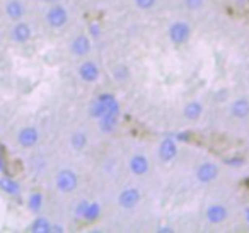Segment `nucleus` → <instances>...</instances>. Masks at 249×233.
<instances>
[{
    "label": "nucleus",
    "instance_id": "14",
    "mask_svg": "<svg viewBox=\"0 0 249 233\" xmlns=\"http://www.w3.org/2000/svg\"><path fill=\"white\" fill-rule=\"evenodd\" d=\"M231 113H232V116L237 117V119L248 117L249 116V100L248 99L234 100V104H232V107H231Z\"/></svg>",
    "mask_w": 249,
    "mask_h": 233
},
{
    "label": "nucleus",
    "instance_id": "12",
    "mask_svg": "<svg viewBox=\"0 0 249 233\" xmlns=\"http://www.w3.org/2000/svg\"><path fill=\"white\" fill-rule=\"evenodd\" d=\"M149 158L145 155H133L132 160H130V170L135 175H145L149 172Z\"/></svg>",
    "mask_w": 249,
    "mask_h": 233
},
{
    "label": "nucleus",
    "instance_id": "13",
    "mask_svg": "<svg viewBox=\"0 0 249 233\" xmlns=\"http://www.w3.org/2000/svg\"><path fill=\"white\" fill-rule=\"evenodd\" d=\"M5 14L12 21H21L24 17V5L19 0H9L7 5H5Z\"/></svg>",
    "mask_w": 249,
    "mask_h": 233
},
{
    "label": "nucleus",
    "instance_id": "15",
    "mask_svg": "<svg viewBox=\"0 0 249 233\" xmlns=\"http://www.w3.org/2000/svg\"><path fill=\"white\" fill-rule=\"evenodd\" d=\"M183 114L186 119L196 121V119H200L201 114H203V106H201L200 102H196V100H193V102L186 104V107L183 109Z\"/></svg>",
    "mask_w": 249,
    "mask_h": 233
},
{
    "label": "nucleus",
    "instance_id": "17",
    "mask_svg": "<svg viewBox=\"0 0 249 233\" xmlns=\"http://www.w3.org/2000/svg\"><path fill=\"white\" fill-rule=\"evenodd\" d=\"M0 189L7 194H18L19 192V184L16 181H12L11 177H2L0 179Z\"/></svg>",
    "mask_w": 249,
    "mask_h": 233
},
{
    "label": "nucleus",
    "instance_id": "9",
    "mask_svg": "<svg viewBox=\"0 0 249 233\" xmlns=\"http://www.w3.org/2000/svg\"><path fill=\"white\" fill-rule=\"evenodd\" d=\"M79 77L87 83H92L99 77V68L94 62H84L79 68Z\"/></svg>",
    "mask_w": 249,
    "mask_h": 233
},
{
    "label": "nucleus",
    "instance_id": "22",
    "mask_svg": "<svg viewBox=\"0 0 249 233\" xmlns=\"http://www.w3.org/2000/svg\"><path fill=\"white\" fill-rule=\"evenodd\" d=\"M157 0H135V4L139 9H142V11H147V9H152L154 5H156Z\"/></svg>",
    "mask_w": 249,
    "mask_h": 233
},
{
    "label": "nucleus",
    "instance_id": "11",
    "mask_svg": "<svg viewBox=\"0 0 249 233\" xmlns=\"http://www.w3.org/2000/svg\"><path fill=\"white\" fill-rule=\"evenodd\" d=\"M227 208L222 204H212L208 206L207 209V219L213 225H218V223H224L227 219Z\"/></svg>",
    "mask_w": 249,
    "mask_h": 233
},
{
    "label": "nucleus",
    "instance_id": "23",
    "mask_svg": "<svg viewBox=\"0 0 249 233\" xmlns=\"http://www.w3.org/2000/svg\"><path fill=\"white\" fill-rule=\"evenodd\" d=\"M87 206H89V202H80V206L79 208H77V213H79V215H82L84 216V213H86V209H87Z\"/></svg>",
    "mask_w": 249,
    "mask_h": 233
},
{
    "label": "nucleus",
    "instance_id": "18",
    "mask_svg": "<svg viewBox=\"0 0 249 233\" xmlns=\"http://www.w3.org/2000/svg\"><path fill=\"white\" fill-rule=\"evenodd\" d=\"M70 143H72L73 150H84V147L87 145V136L82 133V131H79V133H73L72 138H70Z\"/></svg>",
    "mask_w": 249,
    "mask_h": 233
},
{
    "label": "nucleus",
    "instance_id": "21",
    "mask_svg": "<svg viewBox=\"0 0 249 233\" xmlns=\"http://www.w3.org/2000/svg\"><path fill=\"white\" fill-rule=\"evenodd\" d=\"M205 4V0H184V5H186L190 11H198Z\"/></svg>",
    "mask_w": 249,
    "mask_h": 233
},
{
    "label": "nucleus",
    "instance_id": "16",
    "mask_svg": "<svg viewBox=\"0 0 249 233\" xmlns=\"http://www.w3.org/2000/svg\"><path fill=\"white\" fill-rule=\"evenodd\" d=\"M52 223L48 221L46 218H36L31 225V232L35 233H48L52 232Z\"/></svg>",
    "mask_w": 249,
    "mask_h": 233
},
{
    "label": "nucleus",
    "instance_id": "20",
    "mask_svg": "<svg viewBox=\"0 0 249 233\" xmlns=\"http://www.w3.org/2000/svg\"><path fill=\"white\" fill-rule=\"evenodd\" d=\"M41 202H43V198L41 194H33L31 199H29V208H31V211H38L39 208H41Z\"/></svg>",
    "mask_w": 249,
    "mask_h": 233
},
{
    "label": "nucleus",
    "instance_id": "2",
    "mask_svg": "<svg viewBox=\"0 0 249 233\" xmlns=\"http://www.w3.org/2000/svg\"><path fill=\"white\" fill-rule=\"evenodd\" d=\"M191 36V28L188 22L178 21L174 24H171L169 28V39L174 45H184Z\"/></svg>",
    "mask_w": 249,
    "mask_h": 233
},
{
    "label": "nucleus",
    "instance_id": "1",
    "mask_svg": "<svg viewBox=\"0 0 249 233\" xmlns=\"http://www.w3.org/2000/svg\"><path fill=\"white\" fill-rule=\"evenodd\" d=\"M55 184H56V189L63 194H69V192H73L79 185V177L73 170L70 168H63L56 174V179H55Z\"/></svg>",
    "mask_w": 249,
    "mask_h": 233
},
{
    "label": "nucleus",
    "instance_id": "10",
    "mask_svg": "<svg viewBox=\"0 0 249 233\" xmlns=\"http://www.w3.org/2000/svg\"><path fill=\"white\" fill-rule=\"evenodd\" d=\"M90 46H92L90 45V39L87 38V36L80 34L72 41L70 51H72V55H75V56H86L87 53L90 51Z\"/></svg>",
    "mask_w": 249,
    "mask_h": 233
},
{
    "label": "nucleus",
    "instance_id": "3",
    "mask_svg": "<svg viewBox=\"0 0 249 233\" xmlns=\"http://www.w3.org/2000/svg\"><path fill=\"white\" fill-rule=\"evenodd\" d=\"M46 22H48L50 28L60 29L69 22V12L62 5H53L48 12H46Z\"/></svg>",
    "mask_w": 249,
    "mask_h": 233
},
{
    "label": "nucleus",
    "instance_id": "8",
    "mask_svg": "<svg viewBox=\"0 0 249 233\" xmlns=\"http://www.w3.org/2000/svg\"><path fill=\"white\" fill-rule=\"evenodd\" d=\"M178 155V147H176V141L173 138H164L159 145V157L162 162H171L174 160Z\"/></svg>",
    "mask_w": 249,
    "mask_h": 233
},
{
    "label": "nucleus",
    "instance_id": "4",
    "mask_svg": "<svg viewBox=\"0 0 249 233\" xmlns=\"http://www.w3.org/2000/svg\"><path fill=\"white\" fill-rule=\"evenodd\" d=\"M140 191L137 187H128L124 189V191L120 192V196H118V202H120L121 208L124 209H133L137 204L140 202Z\"/></svg>",
    "mask_w": 249,
    "mask_h": 233
},
{
    "label": "nucleus",
    "instance_id": "24",
    "mask_svg": "<svg viewBox=\"0 0 249 233\" xmlns=\"http://www.w3.org/2000/svg\"><path fill=\"white\" fill-rule=\"evenodd\" d=\"M246 216H248V221H249V209H248V211H246Z\"/></svg>",
    "mask_w": 249,
    "mask_h": 233
},
{
    "label": "nucleus",
    "instance_id": "6",
    "mask_svg": "<svg viewBox=\"0 0 249 233\" xmlns=\"http://www.w3.org/2000/svg\"><path fill=\"white\" fill-rule=\"evenodd\" d=\"M218 177V167L212 162H205L200 167L196 168V179L203 184H208V182H213L215 179Z\"/></svg>",
    "mask_w": 249,
    "mask_h": 233
},
{
    "label": "nucleus",
    "instance_id": "25",
    "mask_svg": "<svg viewBox=\"0 0 249 233\" xmlns=\"http://www.w3.org/2000/svg\"><path fill=\"white\" fill-rule=\"evenodd\" d=\"M0 60H2V56H0Z\"/></svg>",
    "mask_w": 249,
    "mask_h": 233
},
{
    "label": "nucleus",
    "instance_id": "5",
    "mask_svg": "<svg viewBox=\"0 0 249 233\" xmlns=\"http://www.w3.org/2000/svg\"><path fill=\"white\" fill-rule=\"evenodd\" d=\"M18 141H19V145H21L22 148L36 147V145H38V141H39L38 130H36V128H33V126L22 128V130L19 131V134H18Z\"/></svg>",
    "mask_w": 249,
    "mask_h": 233
},
{
    "label": "nucleus",
    "instance_id": "19",
    "mask_svg": "<svg viewBox=\"0 0 249 233\" xmlns=\"http://www.w3.org/2000/svg\"><path fill=\"white\" fill-rule=\"evenodd\" d=\"M97 215H99V206H97L96 202H94V204L87 206L86 213H84V218H87V219H96Z\"/></svg>",
    "mask_w": 249,
    "mask_h": 233
},
{
    "label": "nucleus",
    "instance_id": "7",
    "mask_svg": "<svg viewBox=\"0 0 249 233\" xmlns=\"http://www.w3.org/2000/svg\"><path fill=\"white\" fill-rule=\"evenodd\" d=\"M31 36H33V29H31V26L26 24V22H18L11 31L12 41L18 43V45L28 43L29 39H31Z\"/></svg>",
    "mask_w": 249,
    "mask_h": 233
}]
</instances>
